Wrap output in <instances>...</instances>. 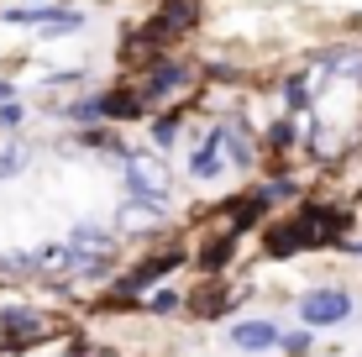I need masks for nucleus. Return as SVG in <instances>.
I'll return each mask as SVG.
<instances>
[{"label":"nucleus","mask_w":362,"mask_h":357,"mask_svg":"<svg viewBox=\"0 0 362 357\" xmlns=\"http://www.w3.org/2000/svg\"><path fill=\"white\" fill-rule=\"evenodd\" d=\"M121 174H127V194L132 200H153V205H168V163L158 153H142V147H127L121 158Z\"/></svg>","instance_id":"f257e3e1"},{"label":"nucleus","mask_w":362,"mask_h":357,"mask_svg":"<svg viewBox=\"0 0 362 357\" xmlns=\"http://www.w3.org/2000/svg\"><path fill=\"white\" fill-rule=\"evenodd\" d=\"M294 315H299V326H310V331L341 326V321H352V294L336 289V284L305 289V294H299V305H294Z\"/></svg>","instance_id":"f03ea898"},{"label":"nucleus","mask_w":362,"mask_h":357,"mask_svg":"<svg viewBox=\"0 0 362 357\" xmlns=\"http://www.w3.org/2000/svg\"><path fill=\"white\" fill-rule=\"evenodd\" d=\"M184 84H189V69H184V64H173V58H153L136 95H142V105H158V100H173Z\"/></svg>","instance_id":"7ed1b4c3"},{"label":"nucleus","mask_w":362,"mask_h":357,"mask_svg":"<svg viewBox=\"0 0 362 357\" xmlns=\"http://www.w3.org/2000/svg\"><path fill=\"white\" fill-rule=\"evenodd\" d=\"M6 21H27V27H42V32H79L84 16L74 11H47V6H11Z\"/></svg>","instance_id":"20e7f679"},{"label":"nucleus","mask_w":362,"mask_h":357,"mask_svg":"<svg viewBox=\"0 0 362 357\" xmlns=\"http://www.w3.org/2000/svg\"><path fill=\"white\" fill-rule=\"evenodd\" d=\"M221 153H226V131L216 127V131H210V137L189 153V174H194V179H205V184H210V179H221V168H226V158H221Z\"/></svg>","instance_id":"39448f33"},{"label":"nucleus","mask_w":362,"mask_h":357,"mask_svg":"<svg viewBox=\"0 0 362 357\" xmlns=\"http://www.w3.org/2000/svg\"><path fill=\"white\" fill-rule=\"evenodd\" d=\"M69 252L74 257H116V237H110L105 226H95V221H84V226H74Z\"/></svg>","instance_id":"423d86ee"},{"label":"nucleus","mask_w":362,"mask_h":357,"mask_svg":"<svg viewBox=\"0 0 362 357\" xmlns=\"http://www.w3.org/2000/svg\"><path fill=\"white\" fill-rule=\"evenodd\" d=\"M173 268H179V252L147 257L142 268H132V274H127V279H121V284H116V294H142L147 284H158V279H163V274H173Z\"/></svg>","instance_id":"0eeeda50"},{"label":"nucleus","mask_w":362,"mask_h":357,"mask_svg":"<svg viewBox=\"0 0 362 357\" xmlns=\"http://www.w3.org/2000/svg\"><path fill=\"white\" fill-rule=\"evenodd\" d=\"M279 336H284V331L273 321H236L231 326V341L242 352H268V347H279Z\"/></svg>","instance_id":"6e6552de"},{"label":"nucleus","mask_w":362,"mask_h":357,"mask_svg":"<svg viewBox=\"0 0 362 357\" xmlns=\"http://www.w3.org/2000/svg\"><path fill=\"white\" fill-rule=\"evenodd\" d=\"M0 331H6L11 341H37L47 331V315H37V310H0Z\"/></svg>","instance_id":"1a4fd4ad"},{"label":"nucleus","mask_w":362,"mask_h":357,"mask_svg":"<svg viewBox=\"0 0 362 357\" xmlns=\"http://www.w3.org/2000/svg\"><path fill=\"white\" fill-rule=\"evenodd\" d=\"M310 247V237H305V221H279V226L268 231V252L273 257H294V252H305Z\"/></svg>","instance_id":"9d476101"},{"label":"nucleus","mask_w":362,"mask_h":357,"mask_svg":"<svg viewBox=\"0 0 362 357\" xmlns=\"http://www.w3.org/2000/svg\"><path fill=\"white\" fill-rule=\"evenodd\" d=\"M221 131H226V163H231V168H242V174H247V168L257 163V147H252V137L242 131V121H226Z\"/></svg>","instance_id":"9b49d317"},{"label":"nucleus","mask_w":362,"mask_h":357,"mask_svg":"<svg viewBox=\"0 0 362 357\" xmlns=\"http://www.w3.org/2000/svg\"><path fill=\"white\" fill-rule=\"evenodd\" d=\"M194 21H199L194 0H163V6H158V27H163V32H189Z\"/></svg>","instance_id":"f8f14e48"},{"label":"nucleus","mask_w":362,"mask_h":357,"mask_svg":"<svg viewBox=\"0 0 362 357\" xmlns=\"http://www.w3.org/2000/svg\"><path fill=\"white\" fill-rule=\"evenodd\" d=\"M236 237H242V231H236V226H226V231H221V237H216V242H210V247H205V252H199V263H205V268H210V274H216V268H221V263H226V257L236 252Z\"/></svg>","instance_id":"ddd939ff"},{"label":"nucleus","mask_w":362,"mask_h":357,"mask_svg":"<svg viewBox=\"0 0 362 357\" xmlns=\"http://www.w3.org/2000/svg\"><path fill=\"white\" fill-rule=\"evenodd\" d=\"M27 163H32V147H21V142H6V147H0V179H16Z\"/></svg>","instance_id":"4468645a"},{"label":"nucleus","mask_w":362,"mask_h":357,"mask_svg":"<svg viewBox=\"0 0 362 357\" xmlns=\"http://www.w3.org/2000/svg\"><path fill=\"white\" fill-rule=\"evenodd\" d=\"M173 137H179V110H168V116L153 121V147H163V153H168Z\"/></svg>","instance_id":"2eb2a0df"},{"label":"nucleus","mask_w":362,"mask_h":357,"mask_svg":"<svg viewBox=\"0 0 362 357\" xmlns=\"http://www.w3.org/2000/svg\"><path fill=\"white\" fill-rule=\"evenodd\" d=\"M64 116H69V121H84V127H90V121H105V110H100V95H90V100H74Z\"/></svg>","instance_id":"dca6fc26"},{"label":"nucleus","mask_w":362,"mask_h":357,"mask_svg":"<svg viewBox=\"0 0 362 357\" xmlns=\"http://www.w3.org/2000/svg\"><path fill=\"white\" fill-rule=\"evenodd\" d=\"M268 147H273V153H289V147H294V121H289V116H284V121H273Z\"/></svg>","instance_id":"f3484780"},{"label":"nucleus","mask_w":362,"mask_h":357,"mask_svg":"<svg viewBox=\"0 0 362 357\" xmlns=\"http://www.w3.org/2000/svg\"><path fill=\"white\" fill-rule=\"evenodd\" d=\"M21 121H27V105L21 100H0V131H16Z\"/></svg>","instance_id":"a211bd4d"},{"label":"nucleus","mask_w":362,"mask_h":357,"mask_svg":"<svg viewBox=\"0 0 362 357\" xmlns=\"http://www.w3.org/2000/svg\"><path fill=\"white\" fill-rule=\"evenodd\" d=\"M279 347L289 352V357H305V352H310V326H299V331H289V336H279Z\"/></svg>","instance_id":"6ab92c4d"},{"label":"nucleus","mask_w":362,"mask_h":357,"mask_svg":"<svg viewBox=\"0 0 362 357\" xmlns=\"http://www.w3.org/2000/svg\"><path fill=\"white\" fill-rule=\"evenodd\" d=\"M263 194H268V205H279V200H294L299 184L294 179H273V184H263Z\"/></svg>","instance_id":"aec40b11"},{"label":"nucleus","mask_w":362,"mask_h":357,"mask_svg":"<svg viewBox=\"0 0 362 357\" xmlns=\"http://www.w3.org/2000/svg\"><path fill=\"white\" fill-rule=\"evenodd\" d=\"M284 100H289V110H305V74H294V79L284 84Z\"/></svg>","instance_id":"412c9836"},{"label":"nucleus","mask_w":362,"mask_h":357,"mask_svg":"<svg viewBox=\"0 0 362 357\" xmlns=\"http://www.w3.org/2000/svg\"><path fill=\"white\" fill-rule=\"evenodd\" d=\"M173 305H179V294H173V289H158L153 300H147V310H153V315H168Z\"/></svg>","instance_id":"4be33fe9"},{"label":"nucleus","mask_w":362,"mask_h":357,"mask_svg":"<svg viewBox=\"0 0 362 357\" xmlns=\"http://www.w3.org/2000/svg\"><path fill=\"white\" fill-rule=\"evenodd\" d=\"M341 247H346V252H357V257H362V242H341Z\"/></svg>","instance_id":"5701e85b"}]
</instances>
